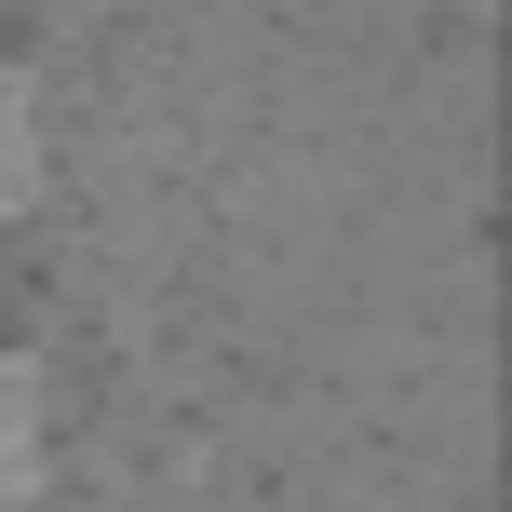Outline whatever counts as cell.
<instances>
[{
    "mask_svg": "<svg viewBox=\"0 0 512 512\" xmlns=\"http://www.w3.org/2000/svg\"><path fill=\"white\" fill-rule=\"evenodd\" d=\"M27 189H41V108H27V81L0 68V216H27Z\"/></svg>",
    "mask_w": 512,
    "mask_h": 512,
    "instance_id": "obj_2",
    "label": "cell"
},
{
    "mask_svg": "<svg viewBox=\"0 0 512 512\" xmlns=\"http://www.w3.org/2000/svg\"><path fill=\"white\" fill-rule=\"evenodd\" d=\"M27 486H41V378L0 351V512H14Z\"/></svg>",
    "mask_w": 512,
    "mask_h": 512,
    "instance_id": "obj_1",
    "label": "cell"
}]
</instances>
